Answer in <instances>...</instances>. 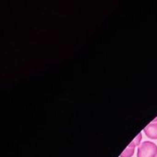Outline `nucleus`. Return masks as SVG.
Segmentation results:
<instances>
[{"instance_id": "nucleus-1", "label": "nucleus", "mask_w": 157, "mask_h": 157, "mask_svg": "<svg viewBox=\"0 0 157 157\" xmlns=\"http://www.w3.org/2000/svg\"><path fill=\"white\" fill-rule=\"evenodd\" d=\"M137 157H157V145L149 140L141 142L137 150Z\"/></svg>"}, {"instance_id": "nucleus-2", "label": "nucleus", "mask_w": 157, "mask_h": 157, "mask_svg": "<svg viewBox=\"0 0 157 157\" xmlns=\"http://www.w3.org/2000/svg\"><path fill=\"white\" fill-rule=\"evenodd\" d=\"M143 131L148 138L151 140H157V122L149 124L144 128Z\"/></svg>"}, {"instance_id": "nucleus-3", "label": "nucleus", "mask_w": 157, "mask_h": 157, "mask_svg": "<svg viewBox=\"0 0 157 157\" xmlns=\"http://www.w3.org/2000/svg\"><path fill=\"white\" fill-rule=\"evenodd\" d=\"M135 147L136 145L131 141L128 146L124 150V151L120 154V157H132L135 151Z\"/></svg>"}, {"instance_id": "nucleus-4", "label": "nucleus", "mask_w": 157, "mask_h": 157, "mask_svg": "<svg viewBox=\"0 0 157 157\" xmlns=\"http://www.w3.org/2000/svg\"><path fill=\"white\" fill-rule=\"evenodd\" d=\"M141 138H142V135H141V133H139L138 134V136L132 140V142L136 145V146H140V140H141Z\"/></svg>"}]
</instances>
